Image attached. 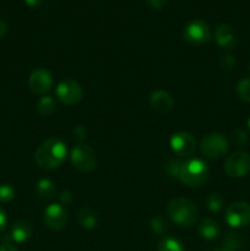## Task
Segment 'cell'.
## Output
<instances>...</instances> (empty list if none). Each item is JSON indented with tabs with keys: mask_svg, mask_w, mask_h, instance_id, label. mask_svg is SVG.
I'll use <instances>...</instances> for the list:
<instances>
[{
	"mask_svg": "<svg viewBox=\"0 0 250 251\" xmlns=\"http://www.w3.org/2000/svg\"><path fill=\"white\" fill-rule=\"evenodd\" d=\"M68 156L66 145L60 139L50 137L42 142L34 154L36 164L44 171H51L64 163Z\"/></svg>",
	"mask_w": 250,
	"mask_h": 251,
	"instance_id": "6da1fadb",
	"label": "cell"
},
{
	"mask_svg": "<svg viewBox=\"0 0 250 251\" xmlns=\"http://www.w3.org/2000/svg\"><path fill=\"white\" fill-rule=\"evenodd\" d=\"M167 213L174 225L184 228L191 227L199 217V210L195 203L184 198L172 200L167 207Z\"/></svg>",
	"mask_w": 250,
	"mask_h": 251,
	"instance_id": "7a4b0ae2",
	"label": "cell"
},
{
	"mask_svg": "<svg viewBox=\"0 0 250 251\" xmlns=\"http://www.w3.org/2000/svg\"><path fill=\"white\" fill-rule=\"evenodd\" d=\"M210 176V169L207 164L201 159H189L181 164L180 172H179V180L186 186L190 188H198L206 183Z\"/></svg>",
	"mask_w": 250,
	"mask_h": 251,
	"instance_id": "3957f363",
	"label": "cell"
},
{
	"mask_svg": "<svg viewBox=\"0 0 250 251\" xmlns=\"http://www.w3.org/2000/svg\"><path fill=\"white\" fill-rule=\"evenodd\" d=\"M201 153L210 159H218L225 156L229 150V141L222 134H208L200 142Z\"/></svg>",
	"mask_w": 250,
	"mask_h": 251,
	"instance_id": "277c9868",
	"label": "cell"
},
{
	"mask_svg": "<svg viewBox=\"0 0 250 251\" xmlns=\"http://www.w3.org/2000/svg\"><path fill=\"white\" fill-rule=\"evenodd\" d=\"M212 37L211 28L203 20H193L183 31V39L190 46H201L207 43Z\"/></svg>",
	"mask_w": 250,
	"mask_h": 251,
	"instance_id": "5b68a950",
	"label": "cell"
},
{
	"mask_svg": "<svg viewBox=\"0 0 250 251\" xmlns=\"http://www.w3.org/2000/svg\"><path fill=\"white\" fill-rule=\"evenodd\" d=\"M70 161L74 168L83 173L93 171L97 164L96 153L90 146L85 144H77L74 147L70 154Z\"/></svg>",
	"mask_w": 250,
	"mask_h": 251,
	"instance_id": "8992f818",
	"label": "cell"
},
{
	"mask_svg": "<svg viewBox=\"0 0 250 251\" xmlns=\"http://www.w3.org/2000/svg\"><path fill=\"white\" fill-rule=\"evenodd\" d=\"M225 220L232 228H244L250 225V203L234 202L225 211Z\"/></svg>",
	"mask_w": 250,
	"mask_h": 251,
	"instance_id": "52a82bcc",
	"label": "cell"
},
{
	"mask_svg": "<svg viewBox=\"0 0 250 251\" xmlns=\"http://www.w3.org/2000/svg\"><path fill=\"white\" fill-rule=\"evenodd\" d=\"M225 172L230 178H243L250 172V154L238 151L228 156L225 162Z\"/></svg>",
	"mask_w": 250,
	"mask_h": 251,
	"instance_id": "ba28073f",
	"label": "cell"
},
{
	"mask_svg": "<svg viewBox=\"0 0 250 251\" xmlns=\"http://www.w3.org/2000/svg\"><path fill=\"white\" fill-rule=\"evenodd\" d=\"M56 98L66 105H75L81 102L83 90L78 82L74 80H64L56 86Z\"/></svg>",
	"mask_w": 250,
	"mask_h": 251,
	"instance_id": "9c48e42d",
	"label": "cell"
},
{
	"mask_svg": "<svg viewBox=\"0 0 250 251\" xmlns=\"http://www.w3.org/2000/svg\"><path fill=\"white\" fill-rule=\"evenodd\" d=\"M69 215L66 208L61 203H50L44 210L43 222L49 229L61 230L68 225Z\"/></svg>",
	"mask_w": 250,
	"mask_h": 251,
	"instance_id": "30bf717a",
	"label": "cell"
},
{
	"mask_svg": "<svg viewBox=\"0 0 250 251\" xmlns=\"http://www.w3.org/2000/svg\"><path fill=\"white\" fill-rule=\"evenodd\" d=\"M53 76L48 70L43 68L34 69L28 78V86L31 91L36 95H44L49 92L53 87Z\"/></svg>",
	"mask_w": 250,
	"mask_h": 251,
	"instance_id": "8fae6325",
	"label": "cell"
},
{
	"mask_svg": "<svg viewBox=\"0 0 250 251\" xmlns=\"http://www.w3.org/2000/svg\"><path fill=\"white\" fill-rule=\"evenodd\" d=\"M169 144H171V149L173 150L174 153L181 157L191 156L196 149V141L193 135L184 131H179L172 135Z\"/></svg>",
	"mask_w": 250,
	"mask_h": 251,
	"instance_id": "7c38bea8",
	"label": "cell"
},
{
	"mask_svg": "<svg viewBox=\"0 0 250 251\" xmlns=\"http://www.w3.org/2000/svg\"><path fill=\"white\" fill-rule=\"evenodd\" d=\"M32 237V226L31 223L27 221H16L12 225L11 229L4 237V242L17 243V244H22L26 243L29 238Z\"/></svg>",
	"mask_w": 250,
	"mask_h": 251,
	"instance_id": "4fadbf2b",
	"label": "cell"
},
{
	"mask_svg": "<svg viewBox=\"0 0 250 251\" xmlns=\"http://www.w3.org/2000/svg\"><path fill=\"white\" fill-rule=\"evenodd\" d=\"M215 39L223 49H233L238 43V33L230 25L221 24L215 31Z\"/></svg>",
	"mask_w": 250,
	"mask_h": 251,
	"instance_id": "5bb4252c",
	"label": "cell"
},
{
	"mask_svg": "<svg viewBox=\"0 0 250 251\" xmlns=\"http://www.w3.org/2000/svg\"><path fill=\"white\" fill-rule=\"evenodd\" d=\"M174 100L167 91H154L150 97V105L158 113H167L173 108Z\"/></svg>",
	"mask_w": 250,
	"mask_h": 251,
	"instance_id": "9a60e30c",
	"label": "cell"
},
{
	"mask_svg": "<svg viewBox=\"0 0 250 251\" xmlns=\"http://www.w3.org/2000/svg\"><path fill=\"white\" fill-rule=\"evenodd\" d=\"M198 233L206 240H215L221 235V226L213 218H205L198 227Z\"/></svg>",
	"mask_w": 250,
	"mask_h": 251,
	"instance_id": "2e32d148",
	"label": "cell"
},
{
	"mask_svg": "<svg viewBox=\"0 0 250 251\" xmlns=\"http://www.w3.org/2000/svg\"><path fill=\"white\" fill-rule=\"evenodd\" d=\"M36 193L37 196L42 200H51V199L55 198L56 195V188L54 185L53 181L50 179H41V180L37 183L36 186Z\"/></svg>",
	"mask_w": 250,
	"mask_h": 251,
	"instance_id": "e0dca14e",
	"label": "cell"
},
{
	"mask_svg": "<svg viewBox=\"0 0 250 251\" xmlns=\"http://www.w3.org/2000/svg\"><path fill=\"white\" fill-rule=\"evenodd\" d=\"M78 223L82 228L86 229H92L97 226V215H96L95 211L90 210V208H82V210L78 212Z\"/></svg>",
	"mask_w": 250,
	"mask_h": 251,
	"instance_id": "ac0fdd59",
	"label": "cell"
},
{
	"mask_svg": "<svg viewBox=\"0 0 250 251\" xmlns=\"http://www.w3.org/2000/svg\"><path fill=\"white\" fill-rule=\"evenodd\" d=\"M37 112L39 113L43 117H49V115L53 114L56 109V104L54 98L49 97V96H43V97L39 98V100L37 102L36 105Z\"/></svg>",
	"mask_w": 250,
	"mask_h": 251,
	"instance_id": "d6986e66",
	"label": "cell"
},
{
	"mask_svg": "<svg viewBox=\"0 0 250 251\" xmlns=\"http://www.w3.org/2000/svg\"><path fill=\"white\" fill-rule=\"evenodd\" d=\"M157 251H185V248L176 238L167 237L158 243Z\"/></svg>",
	"mask_w": 250,
	"mask_h": 251,
	"instance_id": "ffe728a7",
	"label": "cell"
},
{
	"mask_svg": "<svg viewBox=\"0 0 250 251\" xmlns=\"http://www.w3.org/2000/svg\"><path fill=\"white\" fill-rule=\"evenodd\" d=\"M206 203H207L208 210L212 211V212H218V211L222 210L223 205H225V199L222 198L221 194L212 193L206 199Z\"/></svg>",
	"mask_w": 250,
	"mask_h": 251,
	"instance_id": "44dd1931",
	"label": "cell"
},
{
	"mask_svg": "<svg viewBox=\"0 0 250 251\" xmlns=\"http://www.w3.org/2000/svg\"><path fill=\"white\" fill-rule=\"evenodd\" d=\"M237 95L244 102L250 103V78H243L237 85Z\"/></svg>",
	"mask_w": 250,
	"mask_h": 251,
	"instance_id": "7402d4cb",
	"label": "cell"
},
{
	"mask_svg": "<svg viewBox=\"0 0 250 251\" xmlns=\"http://www.w3.org/2000/svg\"><path fill=\"white\" fill-rule=\"evenodd\" d=\"M15 198V189L10 184H1L0 185V202H10Z\"/></svg>",
	"mask_w": 250,
	"mask_h": 251,
	"instance_id": "603a6c76",
	"label": "cell"
},
{
	"mask_svg": "<svg viewBox=\"0 0 250 251\" xmlns=\"http://www.w3.org/2000/svg\"><path fill=\"white\" fill-rule=\"evenodd\" d=\"M151 228L157 234H166L167 230H168V225L162 217H154L151 221Z\"/></svg>",
	"mask_w": 250,
	"mask_h": 251,
	"instance_id": "cb8c5ba5",
	"label": "cell"
},
{
	"mask_svg": "<svg viewBox=\"0 0 250 251\" xmlns=\"http://www.w3.org/2000/svg\"><path fill=\"white\" fill-rule=\"evenodd\" d=\"M232 139L237 146L242 147V146H245V145L248 144V136H247V134H245L244 130H242V129L234 130L232 134Z\"/></svg>",
	"mask_w": 250,
	"mask_h": 251,
	"instance_id": "d4e9b609",
	"label": "cell"
},
{
	"mask_svg": "<svg viewBox=\"0 0 250 251\" xmlns=\"http://www.w3.org/2000/svg\"><path fill=\"white\" fill-rule=\"evenodd\" d=\"M181 164L183 163H180V162L178 161H172L171 163H168V166H167V171H168V173L171 174L172 176H176V178H178Z\"/></svg>",
	"mask_w": 250,
	"mask_h": 251,
	"instance_id": "484cf974",
	"label": "cell"
},
{
	"mask_svg": "<svg viewBox=\"0 0 250 251\" xmlns=\"http://www.w3.org/2000/svg\"><path fill=\"white\" fill-rule=\"evenodd\" d=\"M221 65L225 69H232L235 65V59L233 55H225L222 56V60H221Z\"/></svg>",
	"mask_w": 250,
	"mask_h": 251,
	"instance_id": "4316f807",
	"label": "cell"
},
{
	"mask_svg": "<svg viewBox=\"0 0 250 251\" xmlns=\"http://www.w3.org/2000/svg\"><path fill=\"white\" fill-rule=\"evenodd\" d=\"M7 226V215L4 208L0 206V233L4 232Z\"/></svg>",
	"mask_w": 250,
	"mask_h": 251,
	"instance_id": "83f0119b",
	"label": "cell"
},
{
	"mask_svg": "<svg viewBox=\"0 0 250 251\" xmlns=\"http://www.w3.org/2000/svg\"><path fill=\"white\" fill-rule=\"evenodd\" d=\"M147 4L154 10H161L167 4V0H146Z\"/></svg>",
	"mask_w": 250,
	"mask_h": 251,
	"instance_id": "f1b7e54d",
	"label": "cell"
},
{
	"mask_svg": "<svg viewBox=\"0 0 250 251\" xmlns=\"http://www.w3.org/2000/svg\"><path fill=\"white\" fill-rule=\"evenodd\" d=\"M6 32H7L6 21H5L4 19H1V17H0V38H2V37L5 36V34H6Z\"/></svg>",
	"mask_w": 250,
	"mask_h": 251,
	"instance_id": "f546056e",
	"label": "cell"
},
{
	"mask_svg": "<svg viewBox=\"0 0 250 251\" xmlns=\"http://www.w3.org/2000/svg\"><path fill=\"white\" fill-rule=\"evenodd\" d=\"M0 251H19L16 247H14L12 244L9 243H4V244L0 245Z\"/></svg>",
	"mask_w": 250,
	"mask_h": 251,
	"instance_id": "4dcf8cb0",
	"label": "cell"
},
{
	"mask_svg": "<svg viewBox=\"0 0 250 251\" xmlns=\"http://www.w3.org/2000/svg\"><path fill=\"white\" fill-rule=\"evenodd\" d=\"M60 201L63 203H69L71 201V194L69 193V191H64V193H61L60 195Z\"/></svg>",
	"mask_w": 250,
	"mask_h": 251,
	"instance_id": "1f68e13d",
	"label": "cell"
},
{
	"mask_svg": "<svg viewBox=\"0 0 250 251\" xmlns=\"http://www.w3.org/2000/svg\"><path fill=\"white\" fill-rule=\"evenodd\" d=\"M25 2L31 7H38L43 4V0H25Z\"/></svg>",
	"mask_w": 250,
	"mask_h": 251,
	"instance_id": "d6a6232c",
	"label": "cell"
},
{
	"mask_svg": "<svg viewBox=\"0 0 250 251\" xmlns=\"http://www.w3.org/2000/svg\"><path fill=\"white\" fill-rule=\"evenodd\" d=\"M215 251H233V250H230V249H228V248H218V249H216Z\"/></svg>",
	"mask_w": 250,
	"mask_h": 251,
	"instance_id": "836d02e7",
	"label": "cell"
},
{
	"mask_svg": "<svg viewBox=\"0 0 250 251\" xmlns=\"http://www.w3.org/2000/svg\"><path fill=\"white\" fill-rule=\"evenodd\" d=\"M248 126H249V130H250V118L248 119Z\"/></svg>",
	"mask_w": 250,
	"mask_h": 251,
	"instance_id": "e575fe53",
	"label": "cell"
}]
</instances>
